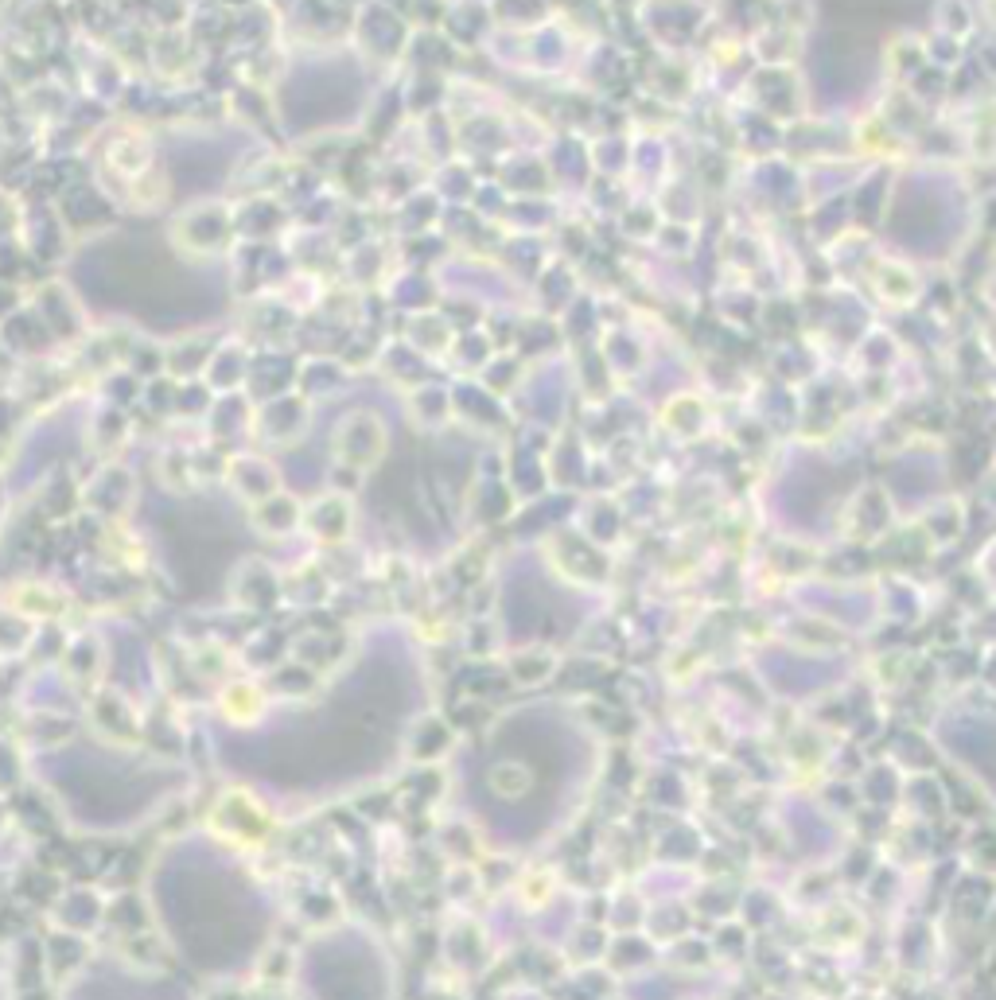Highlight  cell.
I'll list each match as a JSON object with an SVG mask.
<instances>
[{
	"label": "cell",
	"instance_id": "cell-1",
	"mask_svg": "<svg viewBox=\"0 0 996 1000\" xmlns=\"http://www.w3.org/2000/svg\"><path fill=\"white\" fill-rule=\"evenodd\" d=\"M211 825L234 845H261L273 833V814L257 798H249L246 790H234L214 806Z\"/></svg>",
	"mask_w": 996,
	"mask_h": 1000
},
{
	"label": "cell",
	"instance_id": "cell-2",
	"mask_svg": "<svg viewBox=\"0 0 996 1000\" xmlns=\"http://www.w3.org/2000/svg\"><path fill=\"white\" fill-rule=\"evenodd\" d=\"M246 705L253 709H261V697H257V689H249V685H234V689H226V697H222V709L230 720H253L246 713Z\"/></svg>",
	"mask_w": 996,
	"mask_h": 1000
}]
</instances>
